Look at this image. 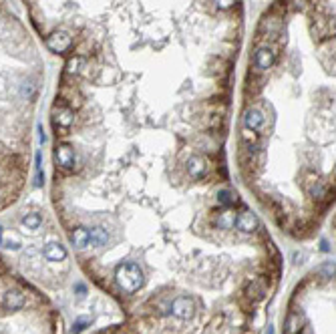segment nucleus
Masks as SVG:
<instances>
[{
	"label": "nucleus",
	"instance_id": "1",
	"mask_svg": "<svg viewBox=\"0 0 336 334\" xmlns=\"http://www.w3.org/2000/svg\"><path fill=\"white\" fill-rule=\"evenodd\" d=\"M99 334H186L182 328H159L157 322H147V320H137L135 326H117L103 330Z\"/></svg>",
	"mask_w": 336,
	"mask_h": 334
},
{
	"label": "nucleus",
	"instance_id": "2",
	"mask_svg": "<svg viewBox=\"0 0 336 334\" xmlns=\"http://www.w3.org/2000/svg\"><path fill=\"white\" fill-rule=\"evenodd\" d=\"M274 61H276V53H274V49H270V47H260V49L256 51L254 65H256V69H258V71H262V73H264V71L272 69Z\"/></svg>",
	"mask_w": 336,
	"mask_h": 334
},
{
	"label": "nucleus",
	"instance_id": "3",
	"mask_svg": "<svg viewBox=\"0 0 336 334\" xmlns=\"http://www.w3.org/2000/svg\"><path fill=\"white\" fill-rule=\"evenodd\" d=\"M234 228H238L242 234H252L256 228H258V218L256 214L252 212H242L236 216V222H234Z\"/></svg>",
	"mask_w": 336,
	"mask_h": 334
},
{
	"label": "nucleus",
	"instance_id": "4",
	"mask_svg": "<svg viewBox=\"0 0 336 334\" xmlns=\"http://www.w3.org/2000/svg\"><path fill=\"white\" fill-rule=\"evenodd\" d=\"M73 39L67 35V33H53L49 39H47V47L53 51V53H65L69 47H71Z\"/></svg>",
	"mask_w": 336,
	"mask_h": 334
},
{
	"label": "nucleus",
	"instance_id": "5",
	"mask_svg": "<svg viewBox=\"0 0 336 334\" xmlns=\"http://www.w3.org/2000/svg\"><path fill=\"white\" fill-rule=\"evenodd\" d=\"M55 157H57V163L63 167V170H73L75 167V151L73 147L69 145H59L57 151H55Z\"/></svg>",
	"mask_w": 336,
	"mask_h": 334
},
{
	"label": "nucleus",
	"instance_id": "6",
	"mask_svg": "<svg viewBox=\"0 0 336 334\" xmlns=\"http://www.w3.org/2000/svg\"><path fill=\"white\" fill-rule=\"evenodd\" d=\"M43 258H45L47 262H63V260L67 258V250H65V246L53 242V244H47V246H45Z\"/></svg>",
	"mask_w": 336,
	"mask_h": 334
},
{
	"label": "nucleus",
	"instance_id": "7",
	"mask_svg": "<svg viewBox=\"0 0 336 334\" xmlns=\"http://www.w3.org/2000/svg\"><path fill=\"white\" fill-rule=\"evenodd\" d=\"M244 125H246V129L248 131H258L262 125H264V115L258 111V109H248L246 113H244Z\"/></svg>",
	"mask_w": 336,
	"mask_h": 334
},
{
	"label": "nucleus",
	"instance_id": "8",
	"mask_svg": "<svg viewBox=\"0 0 336 334\" xmlns=\"http://www.w3.org/2000/svg\"><path fill=\"white\" fill-rule=\"evenodd\" d=\"M188 174L192 176V178H202L204 174H206V161L202 159V157H198V155H194V157H190L188 159Z\"/></svg>",
	"mask_w": 336,
	"mask_h": 334
},
{
	"label": "nucleus",
	"instance_id": "9",
	"mask_svg": "<svg viewBox=\"0 0 336 334\" xmlns=\"http://www.w3.org/2000/svg\"><path fill=\"white\" fill-rule=\"evenodd\" d=\"M107 240H109V234H107L105 228L97 226V228L89 230V244H91V246H95V248H103V246L107 244Z\"/></svg>",
	"mask_w": 336,
	"mask_h": 334
},
{
	"label": "nucleus",
	"instance_id": "10",
	"mask_svg": "<svg viewBox=\"0 0 336 334\" xmlns=\"http://www.w3.org/2000/svg\"><path fill=\"white\" fill-rule=\"evenodd\" d=\"M73 119H75V113L71 109H67V107L55 109V125H59V127H71Z\"/></svg>",
	"mask_w": 336,
	"mask_h": 334
},
{
	"label": "nucleus",
	"instance_id": "11",
	"mask_svg": "<svg viewBox=\"0 0 336 334\" xmlns=\"http://www.w3.org/2000/svg\"><path fill=\"white\" fill-rule=\"evenodd\" d=\"M71 242H73L77 248H81V250L87 248V246H89V230L83 228V226L75 228L73 234H71Z\"/></svg>",
	"mask_w": 336,
	"mask_h": 334
},
{
	"label": "nucleus",
	"instance_id": "12",
	"mask_svg": "<svg viewBox=\"0 0 336 334\" xmlns=\"http://www.w3.org/2000/svg\"><path fill=\"white\" fill-rule=\"evenodd\" d=\"M234 222H236V214H234L232 210H226V212H222V214L216 218V224H218L220 228H224V230L234 228Z\"/></svg>",
	"mask_w": 336,
	"mask_h": 334
},
{
	"label": "nucleus",
	"instance_id": "13",
	"mask_svg": "<svg viewBox=\"0 0 336 334\" xmlns=\"http://www.w3.org/2000/svg\"><path fill=\"white\" fill-rule=\"evenodd\" d=\"M23 226H25L27 230H31V232L39 230V228L43 226V218H41V214H27V216L23 218Z\"/></svg>",
	"mask_w": 336,
	"mask_h": 334
},
{
	"label": "nucleus",
	"instance_id": "14",
	"mask_svg": "<svg viewBox=\"0 0 336 334\" xmlns=\"http://www.w3.org/2000/svg\"><path fill=\"white\" fill-rule=\"evenodd\" d=\"M218 202H220V206H232V204L236 202V198L232 196V192L222 190V192L218 194Z\"/></svg>",
	"mask_w": 336,
	"mask_h": 334
},
{
	"label": "nucleus",
	"instance_id": "15",
	"mask_svg": "<svg viewBox=\"0 0 336 334\" xmlns=\"http://www.w3.org/2000/svg\"><path fill=\"white\" fill-rule=\"evenodd\" d=\"M79 67H81V59L75 57V59H71V61L67 63V73H69V75H75V73H79Z\"/></svg>",
	"mask_w": 336,
	"mask_h": 334
},
{
	"label": "nucleus",
	"instance_id": "16",
	"mask_svg": "<svg viewBox=\"0 0 336 334\" xmlns=\"http://www.w3.org/2000/svg\"><path fill=\"white\" fill-rule=\"evenodd\" d=\"M244 141H246V143H256V141H258V135H256L254 131L244 129Z\"/></svg>",
	"mask_w": 336,
	"mask_h": 334
}]
</instances>
